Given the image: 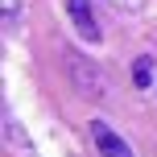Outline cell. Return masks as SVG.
Returning a JSON list of instances; mask_svg holds the SVG:
<instances>
[{"label": "cell", "instance_id": "7a4b0ae2", "mask_svg": "<svg viewBox=\"0 0 157 157\" xmlns=\"http://www.w3.org/2000/svg\"><path fill=\"white\" fill-rule=\"evenodd\" d=\"M66 13H71V21H75V29H78V37H83V41H99V37H103L99 25H95L91 0H66Z\"/></svg>", "mask_w": 157, "mask_h": 157}, {"label": "cell", "instance_id": "277c9868", "mask_svg": "<svg viewBox=\"0 0 157 157\" xmlns=\"http://www.w3.org/2000/svg\"><path fill=\"white\" fill-rule=\"evenodd\" d=\"M132 87H149V58H141L132 66Z\"/></svg>", "mask_w": 157, "mask_h": 157}, {"label": "cell", "instance_id": "5b68a950", "mask_svg": "<svg viewBox=\"0 0 157 157\" xmlns=\"http://www.w3.org/2000/svg\"><path fill=\"white\" fill-rule=\"evenodd\" d=\"M0 8H4V21H8V25H13L17 13H21V4H17V0H0Z\"/></svg>", "mask_w": 157, "mask_h": 157}, {"label": "cell", "instance_id": "8992f818", "mask_svg": "<svg viewBox=\"0 0 157 157\" xmlns=\"http://www.w3.org/2000/svg\"><path fill=\"white\" fill-rule=\"evenodd\" d=\"M112 4H116V8H128V13H132V8H141L145 0H112Z\"/></svg>", "mask_w": 157, "mask_h": 157}, {"label": "cell", "instance_id": "3957f363", "mask_svg": "<svg viewBox=\"0 0 157 157\" xmlns=\"http://www.w3.org/2000/svg\"><path fill=\"white\" fill-rule=\"evenodd\" d=\"M91 136H95V145H99V153H103V157H132L128 141H120V136L112 132L103 120H91Z\"/></svg>", "mask_w": 157, "mask_h": 157}, {"label": "cell", "instance_id": "6da1fadb", "mask_svg": "<svg viewBox=\"0 0 157 157\" xmlns=\"http://www.w3.org/2000/svg\"><path fill=\"white\" fill-rule=\"evenodd\" d=\"M66 71L75 78V91L87 95V99H103V75L95 71L91 62H83V58H66Z\"/></svg>", "mask_w": 157, "mask_h": 157}]
</instances>
